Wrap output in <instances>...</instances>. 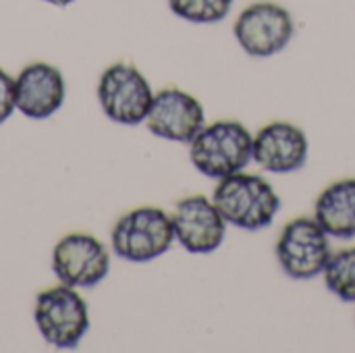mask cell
<instances>
[{"instance_id":"cell-1","label":"cell","mask_w":355,"mask_h":353,"mask_svg":"<svg viewBox=\"0 0 355 353\" xmlns=\"http://www.w3.org/2000/svg\"><path fill=\"white\" fill-rule=\"evenodd\" d=\"M212 202L229 227L262 231L270 227L281 210V198L272 183L245 171L216 181Z\"/></svg>"},{"instance_id":"cell-2","label":"cell","mask_w":355,"mask_h":353,"mask_svg":"<svg viewBox=\"0 0 355 353\" xmlns=\"http://www.w3.org/2000/svg\"><path fill=\"white\" fill-rule=\"evenodd\" d=\"M187 146L196 171L214 181L245 171L254 162V133L239 121L206 123Z\"/></svg>"},{"instance_id":"cell-3","label":"cell","mask_w":355,"mask_h":353,"mask_svg":"<svg viewBox=\"0 0 355 353\" xmlns=\"http://www.w3.org/2000/svg\"><path fill=\"white\" fill-rule=\"evenodd\" d=\"M173 243H177L173 218L158 206H139L125 212L110 231L114 256L133 264L158 260Z\"/></svg>"},{"instance_id":"cell-4","label":"cell","mask_w":355,"mask_h":353,"mask_svg":"<svg viewBox=\"0 0 355 353\" xmlns=\"http://www.w3.org/2000/svg\"><path fill=\"white\" fill-rule=\"evenodd\" d=\"M33 322L50 347L75 350L89 331V308L79 289L58 283L35 295Z\"/></svg>"},{"instance_id":"cell-5","label":"cell","mask_w":355,"mask_h":353,"mask_svg":"<svg viewBox=\"0 0 355 353\" xmlns=\"http://www.w3.org/2000/svg\"><path fill=\"white\" fill-rule=\"evenodd\" d=\"M281 270L293 281H312L322 277L331 256V235L314 216H297L289 221L275 246Z\"/></svg>"},{"instance_id":"cell-6","label":"cell","mask_w":355,"mask_h":353,"mask_svg":"<svg viewBox=\"0 0 355 353\" xmlns=\"http://www.w3.org/2000/svg\"><path fill=\"white\" fill-rule=\"evenodd\" d=\"M154 89L146 75L133 62L110 64L98 81V104L102 112L116 125L137 127L146 123L154 102Z\"/></svg>"},{"instance_id":"cell-7","label":"cell","mask_w":355,"mask_h":353,"mask_svg":"<svg viewBox=\"0 0 355 353\" xmlns=\"http://www.w3.org/2000/svg\"><path fill=\"white\" fill-rule=\"evenodd\" d=\"M233 35L248 56L270 58L291 44L295 21L283 4L260 0L239 12L233 25Z\"/></svg>"},{"instance_id":"cell-8","label":"cell","mask_w":355,"mask_h":353,"mask_svg":"<svg viewBox=\"0 0 355 353\" xmlns=\"http://www.w3.org/2000/svg\"><path fill=\"white\" fill-rule=\"evenodd\" d=\"M52 273L73 289H92L108 277L110 252L89 233H69L52 250Z\"/></svg>"},{"instance_id":"cell-9","label":"cell","mask_w":355,"mask_h":353,"mask_svg":"<svg viewBox=\"0 0 355 353\" xmlns=\"http://www.w3.org/2000/svg\"><path fill=\"white\" fill-rule=\"evenodd\" d=\"M171 218L175 241L189 254H212L225 243L229 225L212 198L202 193L181 198Z\"/></svg>"},{"instance_id":"cell-10","label":"cell","mask_w":355,"mask_h":353,"mask_svg":"<svg viewBox=\"0 0 355 353\" xmlns=\"http://www.w3.org/2000/svg\"><path fill=\"white\" fill-rule=\"evenodd\" d=\"M144 125L160 139L189 144L206 125V110L193 94L181 87H164L154 94Z\"/></svg>"},{"instance_id":"cell-11","label":"cell","mask_w":355,"mask_h":353,"mask_svg":"<svg viewBox=\"0 0 355 353\" xmlns=\"http://www.w3.org/2000/svg\"><path fill=\"white\" fill-rule=\"evenodd\" d=\"M254 162L272 175L297 173L310 156V141L302 127L289 121H272L254 135Z\"/></svg>"},{"instance_id":"cell-12","label":"cell","mask_w":355,"mask_h":353,"mask_svg":"<svg viewBox=\"0 0 355 353\" xmlns=\"http://www.w3.org/2000/svg\"><path fill=\"white\" fill-rule=\"evenodd\" d=\"M67 100V81L58 67L35 60L19 71L15 77L17 110L33 121L56 114Z\"/></svg>"},{"instance_id":"cell-13","label":"cell","mask_w":355,"mask_h":353,"mask_svg":"<svg viewBox=\"0 0 355 353\" xmlns=\"http://www.w3.org/2000/svg\"><path fill=\"white\" fill-rule=\"evenodd\" d=\"M314 218L331 239H355V177L333 181L318 193Z\"/></svg>"},{"instance_id":"cell-14","label":"cell","mask_w":355,"mask_h":353,"mask_svg":"<svg viewBox=\"0 0 355 353\" xmlns=\"http://www.w3.org/2000/svg\"><path fill=\"white\" fill-rule=\"evenodd\" d=\"M322 279L335 298L345 304H355V246L333 252Z\"/></svg>"},{"instance_id":"cell-15","label":"cell","mask_w":355,"mask_h":353,"mask_svg":"<svg viewBox=\"0 0 355 353\" xmlns=\"http://www.w3.org/2000/svg\"><path fill=\"white\" fill-rule=\"evenodd\" d=\"M173 15L198 25H214L229 17L233 0H166Z\"/></svg>"},{"instance_id":"cell-16","label":"cell","mask_w":355,"mask_h":353,"mask_svg":"<svg viewBox=\"0 0 355 353\" xmlns=\"http://www.w3.org/2000/svg\"><path fill=\"white\" fill-rule=\"evenodd\" d=\"M15 110H17V102H15V77H10L0 67V125L6 123L12 117Z\"/></svg>"},{"instance_id":"cell-17","label":"cell","mask_w":355,"mask_h":353,"mask_svg":"<svg viewBox=\"0 0 355 353\" xmlns=\"http://www.w3.org/2000/svg\"><path fill=\"white\" fill-rule=\"evenodd\" d=\"M42 2L52 4V6H69V4H73L75 0H42Z\"/></svg>"}]
</instances>
